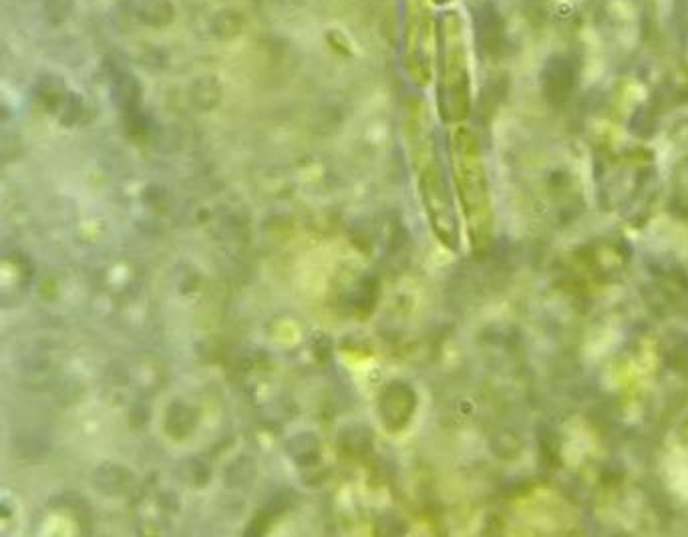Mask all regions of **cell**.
Listing matches in <instances>:
<instances>
[{"label": "cell", "instance_id": "1", "mask_svg": "<svg viewBox=\"0 0 688 537\" xmlns=\"http://www.w3.org/2000/svg\"><path fill=\"white\" fill-rule=\"evenodd\" d=\"M455 179L459 198L463 203L465 215L469 222L471 236H487L489 230V198L487 183L483 167L479 162L477 149L473 147L471 137L467 133H459L457 147H455Z\"/></svg>", "mask_w": 688, "mask_h": 537}]
</instances>
